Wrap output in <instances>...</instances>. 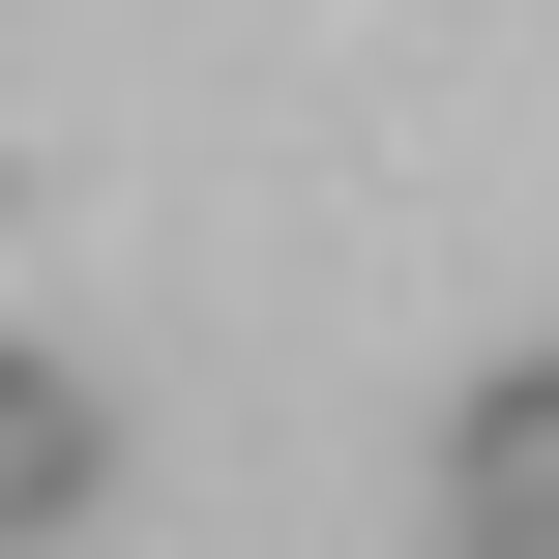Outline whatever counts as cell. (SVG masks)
Listing matches in <instances>:
<instances>
[{
  "label": "cell",
  "instance_id": "6da1fadb",
  "mask_svg": "<svg viewBox=\"0 0 559 559\" xmlns=\"http://www.w3.org/2000/svg\"><path fill=\"white\" fill-rule=\"evenodd\" d=\"M442 531H472V559H559V354L442 413Z\"/></svg>",
  "mask_w": 559,
  "mask_h": 559
},
{
  "label": "cell",
  "instance_id": "7a4b0ae2",
  "mask_svg": "<svg viewBox=\"0 0 559 559\" xmlns=\"http://www.w3.org/2000/svg\"><path fill=\"white\" fill-rule=\"evenodd\" d=\"M88 472H118V413H88L59 354H0V559H29V531H88Z\"/></svg>",
  "mask_w": 559,
  "mask_h": 559
}]
</instances>
